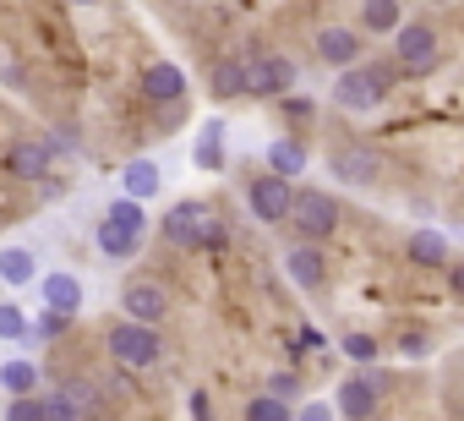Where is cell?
Here are the masks:
<instances>
[{
	"instance_id": "1",
	"label": "cell",
	"mask_w": 464,
	"mask_h": 421,
	"mask_svg": "<svg viewBox=\"0 0 464 421\" xmlns=\"http://www.w3.org/2000/svg\"><path fill=\"white\" fill-rule=\"evenodd\" d=\"M393 88V66H382V61H372V66H355L350 61V72L334 83V104H344V110H377V99Z\"/></svg>"
},
{
	"instance_id": "2",
	"label": "cell",
	"mask_w": 464,
	"mask_h": 421,
	"mask_svg": "<svg viewBox=\"0 0 464 421\" xmlns=\"http://www.w3.org/2000/svg\"><path fill=\"white\" fill-rule=\"evenodd\" d=\"M159 328L153 323H115V334H110V356L121 361V367H131V372H142V367H153L159 361Z\"/></svg>"
},
{
	"instance_id": "3",
	"label": "cell",
	"mask_w": 464,
	"mask_h": 421,
	"mask_svg": "<svg viewBox=\"0 0 464 421\" xmlns=\"http://www.w3.org/2000/svg\"><path fill=\"white\" fill-rule=\"evenodd\" d=\"M290 220H295V230H301L306 241H323V236H334V225H339V208H334V197H323V191H301V197H290Z\"/></svg>"
},
{
	"instance_id": "4",
	"label": "cell",
	"mask_w": 464,
	"mask_h": 421,
	"mask_svg": "<svg viewBox=\"0 0 464 421\" xmlns=\"http://www.w3.org/2000/svg\"><path fill=\"white\" fill-rule=\"evenodd\" d=\"M241 66H246V93H257V99L285 93V88L295 83V66H290L285 55H252V61H241Z\"/></svg>"
},
{
	"instance_id": "5",
	"label": "cell",
	"mask_w": 464,
	"mask_h": 421,
	"mask_svg": "<svg viewBox=\"0 0 464 421\" xmlns=\"http://www.w3.org/2000/svg\"><path fill=\"white\" fill-rule=\"evenodd\" d=\"M393 34H399V66L404 72H431L437 66V34L426 23H404Z\"/></svg>"
},
{
	"instance_id": "6",
	"label": "cell",
	"mask_w": 464,
	"mask_h": 421,
	"mask_svg": "<svg viewBox=\"0 0 464 421\" xmlns=\"http://www.w3.org/2000/svg\"><path fill=\"white\" fill-rule=\"evenodd\" d=\"M290 175H263V181H252V208H257V220H285L290 214Z\"/></svg>"
},
{
	"instance_id": "7",
	"label": "cell",
	"mask_w": 464,
	"mask_h": 421,
	"mask_svg": "<svg viewBox=\"0 0 464 421\" xmlns=\"http://www.w3.org/2000/svg\"><path fill=\"white\" fill-rule=\"evenodd\" d=\"M202 220H208V208H197V202H180V208H169V214H164V241H175V247H197V236H202Z\"/></svg>"
},
{
	"instance_id": "8",
	"label": "cell",
	"mask_w": 464,
	"mask_h": 421,
	"mask_svg": "<svg viewBox=\"0 0 464 421\" xmlns=\"http://www.w3.org/2000/svg\"><path fill=\"white\" fill-rule=\"evenodd\" d=\"M142 93H148L153 104H175V99L186 93V72H180V66H169V61H159V66H148V72H142Z\"/></svg>"
},
{
	"instance_id": "9",
	"label": "cell",
	"mask_w": 464,
	"mask_h": 421,
	"mask_svg": "<svg viewBox=\"0 0 464 421\" xmlns=\"http://www.w3.org/2000/svg\"><path fill=\"white\" fill-rule=\"evenodd\" d=\"M285 269H290V279H295L301 290H317L323 274H328V269H323V252H317L312 241H295V247L285 252Z\"/></svg>"
},
{
	"instance_id": "10",
	"label": "cell",
	"mask_w": 464,
	"mask_h": 421,
	"mask_svg": "<svg viewBox=\"0 0 464 421\" xmlns=\"http://www.w3.org/2000/svg\"><path fill=\"white\" fill-rule=\"evenodd\" d=\"M126 312L137 318V323H159L164 318V290L153 285V279H137V285H126Z\"/></svg>"
},
{
	"instance_id": "11",
	"label": "cell",
	"mask_w": 464,
	"mask_h": 421,
	"mask_svg": "<svg viewBox=\"0 0 464 421\" xmlns=\"http://www.w3.org/2000/svg\"><path fill=\"white\" fill-rule=\"evenodd\" d=\"M377 388H382V383L366 377V372H361V377H344V383H339V410H344V416H372V410H377Z\"/></svg>"
},
{
	"instance_id": "12",
	"label": "cell",
	"mask_w": 464,
	"mask_h": 421,
	"mask_svg": "<svg viewBox=\"0 0 464 421\" xmlns=\"http://www.w3.org/2000/svg\"><path fill=\"white\" fill-rule=\"evenodd\" d=\"M317 55H323L328 66H350V61H361V34L328 28V34H317Z\"/></svg>"
},
{
	"instance_id": "13",
	"label": "cell",
	"mask_w": 464,
	"mask_h": 421,
	"mask_svg": "<svg viewBox=\"0 0 464 421\" xmlns=\"http://www.w3.org/2000/svg\"><path fill=\"white\" fill-rule=\"evenodd\" d=\"M334 175L350 181V186H366V181L377 175V153H372V148H339V153H334Z\"/></svg>"
},
{
	"instance_id": "14",
	"label": "cell",
	"mask_w": 464,
	"mask_h": 421,
	"mask_svg": "<svg viewBox=\"0 0 464 421\" xmlns=\"http://www.w3.org/2000/svg\"><path fill=\"white\" fill-rule=\"evenodd\" d=\"M142 247V230H131V225H121V220H104L99 225V252L104 258H131Z\"/></svg>"
},
{
	"instance_id": "15",
	"label": "cell",
	"mask_w": 464,
	"mask_h": 421,
	"mask_svg": "<svg viewBox=\"0 0 464 421\" xmlns=\"http://www.w3.org/2000/svg\"><path fill=\"white\" fill-rule=\"evenodd\" d=\"M6 164H12V175H23V181H39V175L50 170V148H44V142H17Z\"/></svg>"
},
{
	"instance_id": "16",
	"label": "cell",
	"mask_w": 464,
	"mask_h": 421,
	"mask_svg": "<svg viewBox=\"0 0 464 421\" xmlns=\"http://www.w3.org/2000/svg\"><path fill=\"white\" fill-rule=\"evenodd\" d=\"M44 301H50L55 312H66V318H72V312L82 307V285H77L72 274H50V279H44Z\"/></svg>"
},
{
	"instance_id": "17",
	"label": "cell",
	"mask_w": 464,
	"mask_h": 421,
	"mask_svg": "<svg viewBox=\"0 0 464 421\" xmlns=\"http://www.w3.org/2000/svg\"><path fill=\"white\" fill-rule=\"evenodd\" d=\"M197 164L202 170H224V121H208L197 137Z\"/></svg>"
},
{
	"instance_id": "18",
	"label": "cell",
	"mask_w": 464,
	"mask_h": 421,
	"mask_svg": "<svg viewBox=\"0 0 464 421\" xmlns=\"http://www.w3.org/2000/svg\"><path fill=\"white\" fill-rule=\"evenodd\" d=\"M268 164H274V175H301V170H306V148L290 142V137H279V142L268 148Z\"/></svg>"
},
{
	"instance_id": "19",
	"label": "cell",
	"mask_w": 464,
	"mask_h": 421,
	"mask_svg": "<svg viewBox=\"0 0 464 421\" xmlns=\"http://www.w3.org/2000/svg\"><path fill=\"white\" fill-rule=\"evenodd\" d=\"M410 258L426 263V269H437V263H448V241H442L437 230H415V236H410Z\"/></svg>"
},
{
	"instance_id": "20",
	"label": "cell",
	"mask_w": 464,
	"mask_h": 421,
	"mask_svg": "<svg viewBox=\"0 0 464 421\" xmlns=\"http://www.w3.org/2000/svg\"><path fill=\"white\" fill-rule=\"evenodd\" d=\"M213 93H218V99L246 93V66H241V61H218V66H213Z\"/></svg>"
},
{
	"instance_id": "21",
	"label": "cell",
	"mask_w": 464,
	"mask_h": 421,
	"mask_svg": "<svg viewBox=\"0 0 464 421\" xmlns=\"http://www.w3.org/2000/svg\"><path fill=\"white\" fill-rule=\"evenodd\" d=\"M0 279H6V285H28L34 279V252H23V247L0 252Z\"/></svg>"
},
{
	"instance_id": "22",
	"label": "cell",
	"mask_w": 464,
	"mask_h": 421,
	"mask_svg": "<svg viewBox=\"0 0 464 421\" xmlns=\"http://www.w3.org/2000/svg\"><path fill=\"white\" fill-rule=\"evenodd\" d=\"M126 191H131V197H153V191H159V170H153L148 159H131V164H126Z\"/></svg>"
},
{
	"instance_id": "23",
	"label": "cell",
	"mask_w": 464,
	"mask_h": 421,
	"mask_svg": "<svg viewBox=\"0 0 464 421\" xmlns=\"http://www.w3.org/2000/svg\"><path fill=\"white\" fill-rule=\"evenodd\" d=\"M361 23H366L372 34H393V28H399V6H393V0H366Z\"/></svg>"
},
{
	"instance_id": "24",
	"label": "cell",
	"mask_w": 464,
	"mask_h": 421,
	"mask_svg": "<svg viewBox=\"0 0 464 421\" xmlns=\"http://www.w3.org/2000/svg\"><path fill=\"white\" fill-rule=\"evenodd\" d=\"M0 383H6L12 394H34L39 367H34V361H6V367H0Z\"/></svg>"
},
{
	"instance_id": "25",
	"label": "cell",
	"mask_w": 464,
	"mask_h": 421,
	"mask_svg": "<svg viewBox=\"0 0 464 421\" xmlns=\"http://www.w3.org/2000/svg\"><path fill=\"white\" fill-rule=\"evenodd\" d=\"M246 416H252V421H290V399H279V394L252 399V405H246Z\"/></svg>"
},
{
	"instance_id": "26",
	"label": "cell",
	"mask_w": 464,
	"mask_h": 421,
	"mask_svg": "<svg viewBox=\"0 0 464 421\" xmlns=\"http://www.w3.org/2000/svg\"><path fill=\"white\" fill-rule=\"evenodd\" d=\"M110 220H121V225H131V230H142V197H131V191H126V197H121V202L110 208Z\"/></svg>"
},
{
	"instance_id": "27",
	"label": "cell",
	"mask_w": 464,
	"mask_h": 421,
	"mask_svg": "<svg viewBox=\"0 0 464 421\" xmlns=\"http://www.w3.org/2000/svg\"><path fill=\"white\" fill-rule=\"evenodd\" d=\"M28 334V318L17 307H0V339H23Z\"/></svg>"
},
{
	"instance_id": "28",
	"label": "cell",
	"mask_w": 464,
	"mask_h": 421,
	"mask_svg": "<svg viewBox=\"0 0 464 421\" xmlns=\"http://www.w3.org/2000/svg\"><path fill=\"white\" fill-rule=\"evenodd\" d=\"M344 350H350V361H377V339L372 334H350Z\"/></svg>"
},
{
	"instance_id": "29",
	"label": "cell",
	"mask_w": 464,
	"mask_h": 421,
	"mask_svg": "<svg viewBox=\"0 0 464 421\" xmlns=\"http://www.w3.org/2000/svg\"><path fill=\"white\" fill-rule=\"evenodd\" d=\"M268 388H274L279 399H295V388H301V377H295V372H274V377H268Z\"/></svg>"
},
{
	"instance_id": "30",
	"label": "cell",
	"mask_w": 464,
	"mask_h": 421,
	"mask_svg": "<svg viewBox=\"0 0 464 421\" xmlns=\"http://www.w3.org/2000/svg\"><path fill=\"white\" fill-rule=\"evenodd\" d=\"M12 416H17V421H44V405H39V399H28V394H17Z\"/></svg>"
},
{
	"instance_id": "31",
	"label": "cell",
	"mask_w": 464,
	"mask_h": 421,
	"mask_svg": "<svg viewBox=\"0 0 464 421\" xmlns=\"http://www.w3.org/2000/svg\"><path fill=\"white\" fill-rule=\"evenodd\" d=\"M61 328H66V312H55V307H50V312L39 318V334H61Z\"/></svg>"
},
{
	"instance_id": "32",
	"label": "cell",
	"mask_w": 464,
	"mask_h": 421,
	"mask_svg": "<svg viewBox=\"0 0 464 421\" xmlns=\"http://www.w3.org/2000/svg\"><path fill=\"white\" fill-rule=\"evenodd\" d=\"M426 350V334H404V356H420Z\"/></svg>"
},
{
	"instance_id": "33",
	"label": "cell",
	"mask_w": 464,
	"mask_h": 421,
	"mask_svg": "<svg viewBox=\"0 0 464 421\" xmlns=\"http://www.w3.org/2000/svg\"><path fill=\"white\" fill-rule=\"evenodd\" d=\"M77 6H93V0H77Z\"/></svg>"
}]
</instances>
